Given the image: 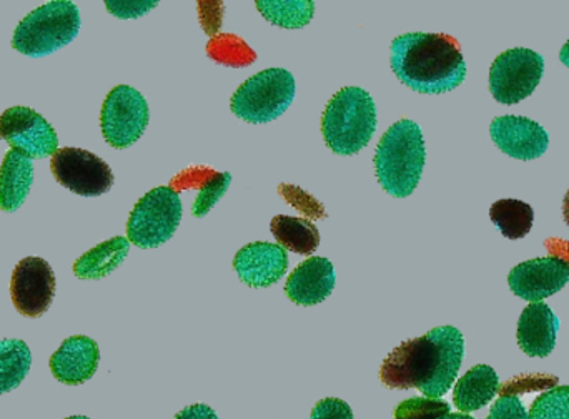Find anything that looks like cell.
I'll return each instance as SVG.
<instances>
[{
  "label": "cell",
  "instance_id": "cell-28",
  "mask_svg": "<svg viewBox=\"0 0 569 419\" xmlns=\"http://www.w3.org/2000/svg\"><path fill=\"white\" fill-rule=\"evenodd\" d=\"M450 415V405L441 398H410L395 408V419H441Z\"/></svg>",
  "mask_w": 569,
  "mask_h": 419
},
{
  "label": "cell",
  "instance_id": "cell-2",
  "mask_svg": "<svg viewBox=\"0 0 569 419\" xmlns=\"http://www.w3.org/2000/svg\"><path fill=\"white\" fill-rule=\"evenodd\" d=\"M391 70L418 93L440 96L460 87L467 63L460 43L447 33L413 32L391 43Z\"/></svg>",
  "mask_w": 569,
  "mask_h": 419
},
{
  "label": "cell",
  "instance_id": "cell-25",
  "mask_svg": "<svg viewBox=\"0 0 569 419\" xmlns=\"http://www.w3.org/2000/svg\"><path fill=\"white\" fill-rule=\"evenodd\" d=\"M257 9L269 22L283 29H301L313 19L311 0H257Z\"/></svg>",
  "mask_w": 569,
  "mask_h": 419
},
{
  "label": "cell",
  "instance_id": "cell-5",
  "mask_svg": "<svg viewBox=\"0 0 569 419\" xmlns=\"http://www.w3.org/2000/svg\"><path fill=\"white\" fill-rule=\"evenodd\" d=\"M79 7L69 0H56L30 12L17 26L12 47L27 57L50 56L69 46L80 30Z\"/></svg>",
  "mask_w": 569,
  "mask_h": 419
},
{
  "label": "cell",
  "instance_id": "cell-29",
  "mask_svg": "<svg viewBox=\"0 0 569 419\" xmlns=\"http://www.w3.org/2000/svg\"><path fill=\"white\" fill-rule=\"evenodd\" d=\"M230 183H232V176H230L229 172L216 173V176L200 189L196 203H193L192 207L193 217H206V215L219 203V200L226 196Z\"/></svg>",
  "mask_w": 569,
  "mask_h": 419
},
{
  "label": "cell",
  "instance_id": "cell-26",
  "mask_svg": "<svg viewBox=\"0 0 569 419\" xmlns=\"http://www.w3.org/2000/svg\"><path fill=\"white\" fill-rule=\"evenodd\" d=\"M207 56L213 62L222 63L232 69H243L257 60L256 50L233 33H217L207 43Z\"/></svg>",
  "mask_w": 569,
  "mask_h": 419
},
{
  "label": "cell",
  "instance_id": "cell-3",
  "mask_svg": "<svg viewBox=\"0 0 569 419\" xmlns=\"http://www.w3.org/2000/svg\"><path fill=\"white\" fill-rule=\"evenodd\" d=\"M427 150L423 133L413 120L393 123L375 153V172L385 192L395 199L410 197L423 173Z\"/></svg>",
  "mask_w": 569,
  "mask_h": 419
},
{
  "label": "cell",
  "instance_id": "cell-8",
  "mask_svg": "<svg viewBox=\"0 0 569 419\" xmlns=\"http://www.w3.org/2000/svg\"><path fill=\"white\" fill-rule=\"evenodd\" d=\"M149 120V103L133 87H113L103 100L100 127L103 139L113 149L132 147L146 132Z\"/></svg>",
  "mask_w": 569,
  "mask_h": 419
},
{
  "label": "cell",
  "instance_id": "cell-16",
  "mask_svg": "<svg viewBox=\"0 0 569 419\" xmlns=\"http://www.w3.org/2000/svg\"><path fill=\"white\" fill-rule=\"evenodd\" d=\"M99 363V345L92 338L76 335L60 345L50 357L49 367L57 381L67 387H79L97 373Z\"/></svg>",
  "mask_w": 569,
  "mask_h": 419
},
{
  "label": "cell",
  "instance_id": "cell-40",
  "mask_svg": "<svg viewBox=\"0 0 569 419\" xmlns=\"http://www.w3.org/2000/svg\"><path fill=\"white\" fill-rule=\"evenodd\" d=\"M66 419H90V418H87V417H70V418H66Z\"/></svg>",
  "mask_w": 569,
  "mask_h": 419
},
{
  "label": "cell",
  "instance_id": "cell-38",
  "mask_svg": "<svg viewBox=\"0 0 569 419\" xmlns=\"http://www.w3.org/2000/svg\"><path fill=\"white\" fill-rule=\"evenodd\" d=\"M563 217L565 221H567V225L569 227V190L567 192V196H565L563 200Z\"/></svg>",
  "mask_w": 569,
  "mask_h": 419
},
{
  "label": "cell",
  "instance_id": "cell-20",
  "mask_svg": "<svg viewBox=\"0 0 569 419\" xmlns=\"http://www.w3.org/2000/svg\"><path fill=\"white\" fill-rule=\"evenodd\" d=\"M500 390L497 371L488 365H477L458 380L453 405L460 413H471L487 407Z\"/></svg>",
  "mask_w": 569,
  "mask_h": 419
},
{
  "label": "cell",
  "instance_id": "cell-7",
  "mask_svg": "<svg viewBox=\"0 0 569 419\" xmlns=\"http://www.w3.org/2000/svg\"><path fill=\"white\" fill-rule=\"evenodd\" d=\"M182 220V200L170 187H157L139 200L127 221V238L149 250L167 243Z\"/></svg>",
  "mask_w": 569,
  "mask_h": 419
},
{
  "label": "cell",
  "instance_id": "cell-10",
  "mask_svg": "<svg viewBox=\"0 0 569 419\" xmlns=\"http://www.w3.org/2000/svg\"><path fill=\"white\" fill-rule=\"evenodd\" d=\"M50 170L60 186L80 197H100L113 186L109 163L92 152L73 147L57 150Z\"/></svg>",
  "mask_w": 569,
  "mask_h": 419
},
{
  "label": "cell",
  "instance_id": "cell-11",
  "mask_svg": "<svg viewBox=\"0 0 569 419\" xmlns=\"http://www.w3.org/2000/svg\"><path fill=\"white\" fill-rule=\"evenodd\" d=\"M0 139L32 160L53 157L59 150L56 130L29 107H12L0 116Z\"/></svg>",
  "mask_w": 569,
  "mask_h": 419
},
{
  "label": "cell",
  "instance_id": "cell-31",
  "mask_svg": "<svg viewBox=\"0 0 569 419\" xmlns=\"http://www.w3.org/2000/svg\"><path fill=\"white\" fill-rule=\"evenodd\" d=\"M279 192L288 203H291V207L307 215V217L313 218V220L327 217V211L320 206V202L313 199V197L308 196L303 190L298 189V187L280 186Z\"/></svg>",
  "mask_w": 569,
  "mask_h": 419
},
{
  "label": "cell",
  "instance_id": "cell-13",
  "mask_svg": "<svg viewBox=\"0 0 569 419\" xmlns=\"http://www.w3.org/2000/svg\"><path fill=\"white\" fill-rule=\"evenodd\" d=\"M568 281L569 263L558 257L523 261L508 277L511 291L530 303H540L545 298L558 293L567 287Z\"/></svg>",
  "mask_w": 569,
  "mask_h": 419
},
{
  "label": "cell",
  "instance_id": "cell-34",
  "mask_svg": "<svg viewBox=\"0 0 569 419\" xmlns=\"http://www.w3.org/2000/svg\"><path fill=\"white\" fill-rule=\"evenodd\" d=\"M310 419H353V411L338 398H325L315 405Z\"/></svg>",
  "mask_w": 569,
  "mask_h": 419
},
{
  "label": "cell",
  "instance_id": "cell-33",
  "mask_svg": "<svg viewBox=\"0 0 569 419\" xmlns=\"http://www.w3.org/2000/svg\"><path fill=\"white\" fill-rule=\"evenodd\" d=\"M159 6L157 0H136V2H126V0H107L106 7L117 19H139L146 16L150 10Z\"/></svg>",
  "mask_w": 569,
  "mask_h": 419
},
{
  "label": "cell",
  "instance_id": "cell-35",
  "mask_svg": "<svg viewBox=\"0 0 569 419\" xmlns=\"http://www.w3.org/2000/svg\"><path fill=\"white\" fill-rule=\"evenodd\" d=\"M488 419H530L518 397H501L491 407Z\"/></svg>",
  "mask_w": 569,
  "mask_h": 419
},
{
  "label": "cell",
  "instance_id": "cell-24",
  "mask_svg": "<svg viewBox=\"0 0 569 419\" xmlns=\"http://www.w3.org/2000/svg\"><path fill=\"white\" fill-rule=\"evenodd\" d=\"M490 218L503 237L520 240L533 227L535 211L521 200H498L490 209Z\"/></svg>",
  "mask_w": 569,
  "mask_h": 419
},
{
  "label": "cell",
  "instance_id": "cell-1",
  "mask_svg": "<svg viewBox=\"0 0 569 419\" xmlns=\"http://www.w3.org/2000/svg\"><path fill=\"white\" fill-rule=\"evenodd\" d=\"M463 357L460 330L433 328L391 351L381 365L380 380L390 390H418L425 398H443L457 380Z\"/></svg>",
  "mask_w": 569,
  "mask_h": 419
},
{
  "label": "cell",
  "instance_id": "cell-23",
  "mask_svg": "<svg viewBox=\"0 0 569 419\" xmlns=\"http://www.w3.org/2000/svg\"><path fill=\"white\" fill-rule=\"evenodd\" d=\"M32 367V355L26 341L17 338L0 340V395L20 387Z\"/></svg>",
  "mask_w": 569,
  "mask_h": 419
},
{
  "label": "cell",
  "instance_id": "cell-30",
  "mask_svg": "<svg viewBox=\"0 0 569 419\" xmlns=\"http://www.w3.org/2000/svg\"><path fill=\"white\" fill-rule=\"evenodd\" d=\"M558 377L553 375H521L511 378L507 383L501 385L498 395L501 397H518L531 391L553 390L558 387Z\"/></svg>",
  "mask_w": 569,
  "mask_h": 419
},
{
  "label": "cell",
  "instance_id": "cell-4",
  "mask_svg": "<svg viewBox=\"0 0 569 419\" xmlns=\"http://www.w3.org/2000/svg\"><path fill=\"white\" fill-rule=\"evenodd\" d=\"M377 130V107L367 90L345 87L335 93L321 117V136L337 156H355Z\"/></svg>",
  "mask_w": 569,
  "mask_h": 419
},
{
  "label": "cell",
  "instance_id": "cell-27",
  "mask_svg": "<svg viewBox=\"0 0 569 419\" xmlns=\"http://www.w3.org/2000/svg\"><path fill=\"white\" fill-rule=\"evenodd\" d=\"M530 419H569V387L545 391L531 405Z\"/></svg>",
  "mask_w": 569,
  "mask_h": 419
},
{
  "label": "cell",
  "instance_id": "cell-6",
  "mask_svg": "<svg viewBox=\"0 0 569 419\" xmlns=\"http://www.w3.org/2000/svg\"><path fill=\"white\" fill-rule=\"evenodd\" d=\"M293 99V76L284 69H269L250 77L237 89L230 109L246 122L269 123L283 116Z\"/></svg>",
  "mask_w": 569,
  "mask_h": 419
},
{
  "label": "cell",
  "instance_id": "cell-32",
  "mask_svg": "<svg viewBox=\"0 0 569 419\" xmlns=\"http://www.w3.org/2000/svg\"><path fill=\"white\" fill-rule=\"evenodd\" d=\"M216 173V170L209 167H190L170 182V189L176 190L177 193L182 190L202 189Z\"/></svg>",
  "mask_w": 569,
  "mask_h": 419
},
{
  "label": "cell",
  "instance_id": "cell-15",
  "mask_svg": "<svg viewBox=\"0 0 569 419\" xmlns=\"http://www.w3.org/2000/svg\"><path fill=\"white\" fill-rule=\"evenodd\" d=\"M233 268L242 283L249 287H272L287 273V250L269 241H257V243L247 245L236 255Z\"/></svg>",
  "mask_w": 569,
  "mask_h": 419
},
{
  "label": "cell",
  "instance_id": "cell-14",
  "mask_svg": "<svg viewBox=\"0 0 569 419\" xmlns=\"http://www.w3.org/2000/svg\"><path fill=\"white\" fill-rule=\"evenodd\" d=\"M495 146L521 162L540 159L550 146L547 130L527 117H497L490 127Z\"/></svg>",
  "mask_w": 569,
  "mask_h": 419
},
{
  "label": "cell",
  "instance_id": "cell-22",
  "mask_svg": "<svg viewBox=\"0 0 569 419\" xmlns=\"http://www.w3.org/2000/svg\"><path fill=\"white\" fill-rule=\"evenodd\" d=\"M270 230L280 247L305 257H310L320 245V231L311 220H305V218L279 215L270 223Z\"/></svg>",
  "mask_w": 569,
  "mask_h": 419
},
{
  "label": "cell",
  "instance_id": "cell-18",
  "mask_svg": "<svg viewBox=\"0 0 569 419\" xmlns=\"http://www.w3.org/2000/svg\"><path fill=\"white\" fill-rule=\"evenodd\" d=\"M560 320L545 303H530L518 321L517 340L521 350L533 358H547L557 345Z\"/></svg>",
  "mask_w": 569,
  "mask_h": 419
},
{
  "label": "cell",
  "instance_id": "cell-12",
  "mask_svg": "<svg viewBox=\"0 0 569 419\" xmlns=\"http://www.w3.org/2000/svg\"><path fill=\"white\" fill-rule=\"evenodd\" d=\"M13 307L22 317L39 318L49 311L56 297V275L43 258H23L10 280Z\"/></svg>",
  "mask_w": 569,
  "mask_h": 419
},
{
  "label": "cell",
  "instance_id": "cell-36",
  "mask_svg": "<svg viewBox=\"0 0 569 419\" xmlns=\"http://www.w3.org/2000/svg\"><path fill=\"white\" fill-rule=\"evenodd\" d=\"M173 419H219L216 411L207 405H192V407L183 408Z\"/></svg>",
  "mask_w": 569,
  "mask_h": 419
},
{
  "label": "cell",
  "instance_id": "cell-37",
  "mask_svg": "<svg viewBox=\"0 0 569 419\" xmlns=\"http://www.w3.org/2000/svg\"><path fill=\"white\" fill-rule=\"evenodd\" d=\"M560 60L565 63V66L569 67V40L567 43H565L563 49H561Z\"/></svg>",
  "mask_w": 569,
  "mask_h": 419
},
{
  "label": "cell",
  "instance_id": "cell-9",
  "mask_svg": "<svg viewBox=\"0 0 569 419\" xmlns=\"http://www.w3.org/2000/svg\"><path fill=\"white\" fill-rule=\"evenodd\" d=\"M545 72V59L531 49L500 53L490 69V92L505 106H515L537 90Z\"/></svg>",
  "mask_w": 569,
  "mask_h": 419
},
{
  "label": "cell",
  "instance_id": "cell-21",
  "mask_svg": "<svg viewBox=\"0 0 569 419\" xmlns=\"http://www.w3.org/2000/svg\"><path fill=\"white\" fill-rule=\"evenodd\" d=\"M130 241L126 237H113L83 253L73 263V275L80 280H100L120 267L129 255Z\"/></svg>",
  "mask_w": 569,
  "mask_h": 419
},
{
  "label": "cell",
  "instance_id": "cell-17",
  "mask_svg": "<svg viewBox=\"0 0 569 419\" xmlns=\"http://www.w3.org/2000/svg\"><path fill=\"white\" fill-rule=\"evenodd\" d=\"M335 288V270L330 260L311 257L295 268L284 285V293L300 307H313L330 297Z\"/></svg>",
  "mask_w": 569,
  "mask_h": 419
},
{
  "label": "cell",
  "instance_id": "cell-39",
  "mask_svg": "<svg viewBox=\"0 0 569 419\" xmlns=\"http://www.w3.org/2000/svg\"><path fill=\"white\" fill-rule=\"evenodd\" d=\"M441 419H475V418L468 417V415H465V413H450V415H447V417H443Z\"/></svg>",
  "mask_w": 569,
  "mask_h": 419
},
{
  "label": "cell",
  "instance_id": "cell-19",
  "mask_svg": "<svg viewBox=\"0 0 569 419\" xmlns=\"http://www.w3.org/2000/svg\"><path fill=\"white\" fill-rule=\"evenodd\" d=\"M33 183L30 157L19 150H9L0 167V210L13 213L22 207Z\"/></svg>",
  "mask_w": 569,
  "mask_h": 419
}]
</instances>
